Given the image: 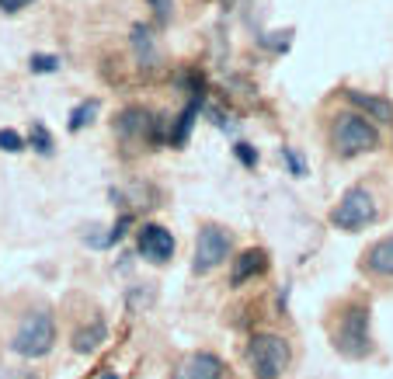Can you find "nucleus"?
Instances as JSON below:
<instances>
[{
    "label": "nucleus",
    "mask_w": 393,
    "mask_h": 379,
    "mask_svg": "<svg viewBox=\"0 0 393 379\" xmlns=\"http://www.w3.org/2000/svg\"><path fill=\"white\" fill-rule=\"evenodd\" d=\"M362 268H366L369 275L393 279V233H390V237H379V240L362 254Z\"/></svg>",
    "instance_id": "1a4fd4ad"
},
{
    "label": "nucleus",
    "mask_w": 393,
    "mask_h": 379,
    "mask_svg": "<svg viewBox=\"0 0 393 379\" xmlns=\"http://www.w3.org/2000/svg\"><path fill=\"white\" fill-rule=\"evenodd\" d=\"M108 338V328H104V323L101 320H94V323H87V328H77L74 331V352L77 355H91L94 348H101V341Z\"/></svg>",
    "instance_id": "ddd939ff"
},
{
    "label": "nucleus",
    "mask_w": 393,
    "mask_h": 379,
    "mask_svg": "<svg viewBox=\"0 0 393 379\" xmlns=\"http://www.w3.org/2000/svg\"><path fill=\"white\" fill-rule=\"evenodd\" d=\"M199 108H202V97H192V101L185 104V112L178 115V122H175V129H171V146H185V143H188V136H192V129H195V119H199Z\"/></svg>",
    "instance_id": "4468645a"
},
{
    "label": "nucleus",
    "mask_w": 393,
    "mask_h": 379,
    "mask_svg": "<svg viewBox=\"0 0 393 379\" xmlns=\"http://www.w3.org/2000/svg\"><path fill=\"white\" fill-rule=\"evenodd\" d=\"M150 296H153V292H150L146 286H143L139 292H129V310H133V313H136V310H143V306L150 303Z\"/></svg>",
    "instance_id": "5701e85b"
},
{
    "label": "nucleus",
    "mask_w": 393,
    "mask_h": 379,
    "mask_svg": "<svg viewBox=\"0 0 393 379\" xmlns=\"http://www.w3.org/2000/svg\"><path fill=\"white\" fill-rule=\"evenodd\" d=\"M230 251H234V237L223 230V227H216V223H209V227H202L199 230V240H195V261H192V268L199 275H205V272H212L216 264H223L230 257Z\"/></svg>",
    "instance_id": "423d86ee"
},
{
    "label": "nucleus",
    "mask_w": 393,
    "mask_h": 379,
    "mask_svg": "<svg viewBox=\"0 0 393 379\" xmlns=\"http://www.w3.org/2000/svg\"><path fill=\"white\" fill-rule=\"evenodd\" d=\"M0 379H35V376L21 372V369H0Z\"/></svg>",
    "instance_id": "393cba45"
},
{
    "label": "nucleus",
    "mask_w": 393,
    "mask_h": 379,
    "mask_svg": "<svg viewBox=\"0 0 393 379\" xmlns=\"http://www.w3.org/2000/svg\"><path fill=\"white\" fill-rule=\"evenodd\" d=\"M32 146L38 150V153H52V136L45 133V126H32Z\"/></svg>",
    "instance_id": "6ab92c4d"
},
{
    "label": "nucleus",
    "mask_w": 393,
    "mask_h": 379,
    "mask_svg": "<svg viewBox=\"0 0 393 379\" xmlns=\"http://www.w3.org/2000/svg\"><path fill=\"white\" fill-rule=\"evenodd\" d=\"M234 153H237V160H240L244 168H254V164H258V150H254L251 143H237Z\"/></svg>",
    "instance_id": "aec40b11"
},
{
    "label": "nucleus",
    "mask_w": 393,
    "mask_h": 379,
    "mask_svg": "<svg viewBox=\"0 0 393 379\" xmlns=\"http://www.w3.org/2000/svg\"><path fill=\"white\" fill-rule=\"evenodd\" d=\"M94 115H98V101H84L80 108H74V115H70V133L84 129V126H87Z\"/></svg>",
    "instance_id": "dca6fc26"
},
{
    "label": "nucleus",
    "mask_w": 393,
    "mask_h": 379,
    "mask_svg": "<svg viewBox=\"0 0 393 379\" xmlns=\"http://www.w3.org/2000/svg\"><path fill=\"white\" fill-rule=\"evenodd\" d=\"M101 379H119V376H115V372H104V376H101Z\"/></svg>",
    "instance_id": "a878e982"
},
{
    "label": "nucleus",
    "mask_w": 393,
    "mask_h": 379,
    "mask_svg": "<svg viewBox=\"0 0 393 379\" xmlns=\"http://www.w3.org/2000/svg\"><path fill=\"white\" fill-rule=\"evenodd\" d=\"M289 345L278 334H254L247 345V362L254 369L258 379H282V372L289 369Z\"/></svg>",
    "instance_id": "20e7f679"
},
{
    "label": "nucleus",
    "mask_w": 393,
    "mask_h": 379,
    "mask_svg": "<svg viewBox=\"0 0 393 379\" xmlns=\"http://www.w3.org/2000/svg\"><path fill=\"white\" fill-rule=\"evenodd\" d=\"M146 4L153 8V14L160 21H167V18H171V11H175V0H146Z\"/></svg>",
    "instance_id": "4be33fe9"
},
{
    "label": "nucleus",
    "mask_w": 393,
    "mask_h": 379,
    "mask_svg": "<svg viewBox=\"0 0 393 379\" xmlns=\"http://www.w3.org/2000/svg\"><path fill=\"white\" fill-rule=\"evenodd\" d=\"M345 97H348L355 108L369 112L376 122H393V104H390L386 97H379V94H362V91H355V87H348V91H345Z\"/></svg>",
    "instance_id": "f8f14e48"
},
{
    "label": "nucleus",
    "mask_w": 393,
    "mask_h": 379,
    "mask_svg": "<svg viewBox=\"0 0 393 379\" xmlns=\"http://www.w3.org/2000/svg\"><path fill=\"white\" fill-rule=\"evenodd\" d=\"M0 150H8V153H21V150H25L21 133H14V129H0Z\"/></svg>",
    "instance_id": "f3484780"
},
{
    "label": "nucleus",
    "mask_w": 393,
    "mask_h": 379,
    "mask_svg": "<svg viewBox=\"0 0 393 379\" xmlns=\"http://www.w3.org/2000/svg\"><path fill=\"white\" fill-rule=\"evenodd\" d=\"M379 143H383V136H379V129L366 115L345 112V115L334 119V126H330V146H334V153L345 157V160L372 153V150H379Z\"/></svg>",
    "instance_id": "f257e3e1"
},
{
    "label": "nucleus",
    "mask_w": 393,
    "mask_h": 379,
    "mask_svg": "<svg viewBox=\"0 0 393 379\" xmlns=\"http://www.w3.org/2000/svg\"><path fill=\"white\" fill-rule=\"evenodd\" d=\"M282 160L289 164V171H293L296 178H303V174H306V164H303V157H300L296 150H289V146H286V150H282Z\"/></svg>",
    "instance_id": "412c9836"
},
{
    "label": "nucleus",
    "mask_w": 393,
    "mask_h": 379,
    "mask_svg": "<svg viewBox=\"0 0 393 379\" xmlns=\"http://www.w3.org/2000/svg\"><path fill=\"white\" fill-rule=\"evenodd\" d=\"M139 254H143L146 261H153V264L171 261V257H175V237H171V230H164V227H157V223L143 227V230H139Z\"/></svg>",
    "instance_id": "6e6552de"
},
{
    "label": "nucleus",
    "mask_w": 393,
    "mask_h": 379,
    "mask_svg": "<svg viewBox=\"0 0 393 379\" xmlns=\"http://www.w3.org/2000/svg\"><path fill=\"white\" fill-rule=\"evenodd\" d=\"M52 341H56V320H52V313L35 310V313H28L21 320V328H18L11 348L21 358H42V355H49Z\"/></svg>",
    "instance_id": "39448f33"
},
{
    "label": "nucleus",
    "mask_w": 393,
    "mask_h": 379,
    "mask_svg": "<svg viewBox=\"0 0 393 379\" xmlns=\"http://www.w3.org/2000/svg\"><path fill=\"white\" fill-rule=\"evenodd\" d=\"M178 379H223V362L209 352H195L192 358H185Z\"/></svg>",
    "instance_id": "9b49d317"
},
{
    "label": "nucleus",
    "mask_w": 393,
    "mask_h": 379,
    "mask_svg": "<svg viewBox=\"0 0 393 379\" xmlns=\"http://www.w3.org/2000/svg\"><path fill=\"white\" fill-rule=\"evenodd\" d=\"M119 139L122 143H157L160 139V119L146 108H126V112L115 119Z\"/></svg>",
    "instance_id": "0eeeda50"
},
{
    "label": "nucleus",
    "mask_w": 393,
    "mask_h": 379,
    "mask_svg": "<svg viewBox=\"0 0 393 379\" xmlns=\"http://www.w3.org/2000/svg\"><path fill=\"white\" fill-rule=\"evenodd\" d=\"M52 70H60V60L45 56V52H35L32 56V73H52Z\"/></svg>",
    "instance_id": "a211bd4d"
},
{
    "label": "nucleus",
    "mask_w": 393,
    "mask_h": 379,
    "mask_svg": "<svg viewBox=\"0 0 393 379\" xmlns=\"http://www.w3.org/2000/svg\"><path fill=\"white\" fill-rule=\"evenodd\" d=\"M265 268H268V254L261 247H251L244 251L237 261H234V272H230V286H244L258 275H265Z\"/></svg>",
    "instance_id": "9d476101"
},
{
    "label": "nucleus",
    "mask_w": 393,
    "mask_h": 379,
    "mask_svg": "<svg viewBox=\"0 0 393 379\" xmlns=\"http://www.w3.org/2000/svg\"><path fill=\"white\" fill-rule=\"evenodd\" d=\"M133 49H136V60L143 67H157V42L146 25H133Z\"/></svg>",
    "instance_id": "2eb2a0df"
},
{
    "label": "nucleus",
    "mask_w": 393,
    "mask_h": 379,
    "mask_svg": "<svg viewBox=\"0 0 393 379\" xmlns=\"http://www.w3.org/2000/svg\"><path fill=\"white\" fill-rule=\"evenodd\" d=\"M376 216H379V205H376V195L362 185H352L338 205L330 209V227L334 230H341V233H359L366 230L369 223H376Z\"/></svg>",
    "instance_id": "7ed1b4c3"
},
{
    "label": "nucleus",
    "mask_w": 393,
    "mask_h": 379,
    "mask_svg": "<svg viewBox=\"0 0 393 379\" xmlns=\"http://www.w3.org/2000/svg\"><path fill=\"white\" fill-rule=\"evenodd\" d=\"M28 4H35V0H0V11L14 14V11H21V8H28Z\"/></svg>",
    "instance_id": "b1692460"
},
{
    "label": "nucleus",
    "mask_w": 393,
    "mask_h": 379,
    "mask_svg": "<svg viewBox=\"0 0 393 379\" xmlns=\"http://www.w3.org/2000/svg\"><path fill=\"white\" fill-rule=\"evenodd\" d=\"M334 348L345 358H366L372 352V334H369V306L366 303H348L334 328Z\"/></svg>",
    "instance_id": "f03ea898"
}]
</instances>
